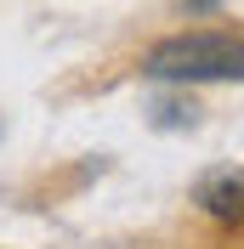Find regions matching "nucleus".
<instances>
[{
	"instance_id": "f257e3e1",
	"label": "nucleus",
	"mask_w": 244,
	"mask_h": 249,
	"mask_svg": "<svg viewBox=\"0 0 244 249\" xmlns=\"http://www.w3.org/2000/svg\"><path fill=\"white\" fill-rule=\"evenodd\" d=\"M142 74L159 85H210V79H244V40L222 29L170 34L142 57Z\"/></svg>"
},
{
	"instance_id": "f03ea898",
	"label": "nucleus",
	"mask_w": 244,
	"mask_h": 249,
	"mask_svg": "<svg viewBox=\"0 0 244 249\" xmlns=\"http://www.w3.org/2000/svg\"><path fill=\"white\" fill-rule=\"evenodd\" d=\"M199 204L222 227H244V170H216L210 181L199 187Z\"/></svg>"
},
{
	"instance_id": "7ed1b4c3",
	"label": "nucleus",
	"mask_w": 244,
	"mask_h": 249,
	"mask_svg": "<svg viewBox=\"0 0 244 249\" xmlns=\"http://www.w3.org/2000/svg\"><path fill=\"white\" fill-rule=\"evenodd\" d=\"M187 12H210V6H222V0H182Z\"/></svg>"
}]
</instances>
